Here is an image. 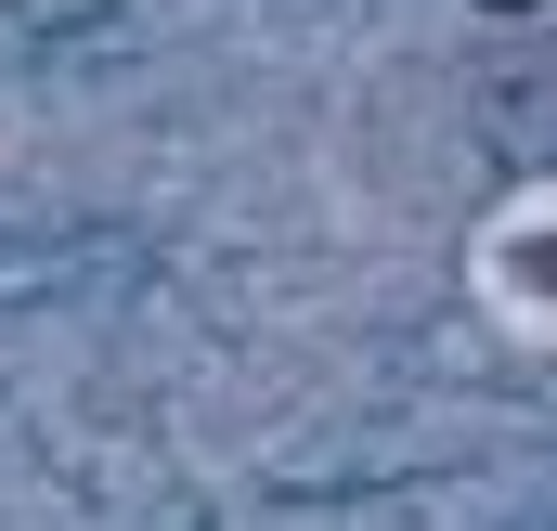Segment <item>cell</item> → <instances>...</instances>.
<instances>
[{"instance_id":"obj_1","label":"cell","mask_w":557,"mask_h":531,"mask_svg":"<svg viewBox=\"0 0 557 531\" xmlns=\"http://www.w3.org/2000/svg\"><path fill=\"white\" fill-rule=\"evenodd\" d=\"M480 298H493L519 337H545V350H557V182H545V195H519V208L480 234Z\"/></svg>"}]
</instances>
